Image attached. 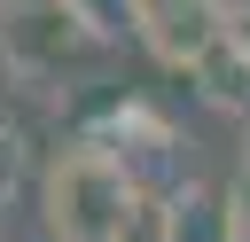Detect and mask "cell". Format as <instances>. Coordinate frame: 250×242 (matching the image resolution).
Instances as JSON below:
<instances>
[{"label": "cell", "mask_w": 250, "mask_h": 242, "mask_svg": "<svg viewBox=\"0 0 250 242\" xmlns=\"http://www.w3.org/2000/svg\"><path fill=\"white\" fill-rule=\"evenodd\" d=\"M47 203H55L47 211L55 242H125V219L141 211V195H133V180H125V164L109 148L62 156L55 180H47Z\"/></svg>", "instance_id": "obj_1"}, {"label": "cell", "mask_w": 250, "mask_h": 242, "mask_svg": "<svg viewBox=\"0 0 250 242\" xmlns=\"http://www.w3.org/2000/svg\"><path fill=\"white\" fill-rule=\"evenodd\" d=\"M125 16H133V31L148 39V55H164V62H211L219 47H227V23H219V8L211 0H125Z\"/></svg>", "instance_id": "obj_2"}, {"label": "cell", "mask_w": 250, "mask_h": 242, "mask_svg": "<svg viewBox=\"0 0 250 242\" xmlns=\"http://www.w3.org/2000/svg\"><path fill=\"white\" fill-rule=\"evenodd\" d=\"M227 242H250V172H242L234 195H227Z\"/></svg>", "instance_id": "obj_3"}]
</instances>
